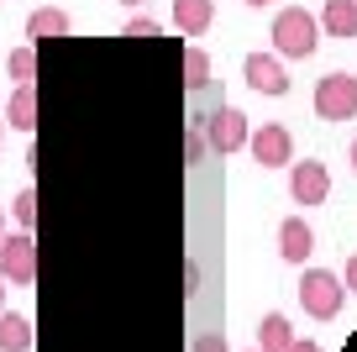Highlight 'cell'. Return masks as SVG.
Returning a JSON list of instances; mask_svg holds the SVG:
<instances>
[{
  "mask_svg": "<svg viewBox=\"0 0 357 352\" xmlns=\"http://www.w3.org/2000/svg\"><path fill=\"white\" fill-rule=\"evenodd\" d=\"M257 342H263V352H289V347H294V326H289V316L268 310V316L257 321Z\"/></svg>",
  "mask_w": 357,
  "mask_h": 352,
  "instance_id": "13",
  "label": "cell"
},
{
  "mask_svg": "<svg viewBox=\"0 0 357 352\" xmlns=\"http://www.w3.org/2000/svg\"><path fill=\"white\" fill-rule=\"evenodd\" d=\"M257 352H263V347H257Z\"/></svg>",
  "mask_w": 357,
  "mask_h": 352,
  "instance_id": "30",
  "label": "cell"
},
{
  "mask_svg": "<svg viewBox=\"0 0 357 352\" xmlns=\"http://www.w3.org/2000/svg\"><path fill=\"white\" fill-rule=\"evenodd\" d=\"M126 37H158V27H153V22H147V16H137V22H132V27H126Z\"/></svg>",
  "mask_w": 357,
  "mask_h": 352,
  "instance_id": "21",
  "label": "cell"
},
{
  "mask_svg": "<svg viewBox=\"0 0 357 352\" xmlns=\"http://www.w3.org/2000/svg\"><path fill=\"white\" fill-rule=\"evenodd\" d=\"M0 310H6V279H0Z\"/></svg>",
  "mask_w": 357,
  "mask_h": 352,
  "instance_id": "26",
  "label": "cell"
},
{
  "mask_svg": "<svg viewBox=\"0 0 357 352\" xmlns=\"http://www.w3.org/2000/svg\"><path fill=\"white\" fill-rule=\"evenodd\" d=\"M342 284H347V295H357V253L347 258V274H342Z\"/></svg>",
  "mask_w": 357,
  "mask_h": 352,
  "instance_id": "22",
  "label": "cell"
},
{
  "mask_svg": "<svg viewBox=\"0 0 357 352\" xmlns=\"http://www.w3.org/2000/svg\"><path fill=\"white\" fill-rule=\"evenodd\" d=\"M289 352H321V342H294Z\"/></svg>",
  "mask_w": 357,
  "mask_h": 352,
  "instance_id": "23",
  "label": "cell"
},
{
  "mask_svg": "<svg viewBox=\"0 0 357 352\" xmlns=\"http://www.w3.org/2000/svg\"><path fill=\"white\" fill-rule=\"evenodd\" d=\"M0 242H6V210H0Z\"/></svg>",
  "mask_w": 357,
  "mask_h": 352,
  "instance_id": "25",
  "label": "cell"
},
{
  "mask_svg": "<svg viewBox=\"0 0 357 352\" xmlns=\"http://www.w3.org/2000/svg\"><path fill=\"white\" fill-rule=\"evenodd\" d=\"M211 85V58L200 47H184V89H205Z\"/></svg>",
  "mask_w": 357,
  "mask_h": 352,
  "instance_id": "16",
  "label": "cell"
},
{
  "mask_svg": "<svg viewBox=\"0 0 357 352\" xmlns=\"http://www.w3.org/2000/svg\"><path fill=\"white\" fill-rule=\"evenodd\" d=\"M242 6H273V0H242Z\"/></svg>",
  "mask_w": 357,
  "mask_h": 352,
  "instance_id": "27",
  "label": "cell"
},
{
  "mask_svg": "<svg viewBox=\"0 0 357 352\" xmlns=\"http://www.w3.org/2000/svg\"><path fill=\"white\" fill-rule=\"evenodd\" d=\"M321 32L326 37H357V0H326L321 6Z\"/></svg>",
  "mask_w": 357,
  "mask_h": 352,
  "instance_id": "12",
  "label": "cell"
},
{
  "mask_svg": "<svg viewBox=\"0 0 357 352\" xmlns=\"http://www.w3.org/2000/svg\"><path fill=\"white\" fill-rule=\"evenodd\" d=\"M0 352H32V321L0 310Z\"/></svg>",
  "mask_w": 357,
  "mask_h": 352,
  "instance_id": "14",
  "label": "cell"
},
{
  "mask_svg": "<svg viewBox=\"0 0 357 352\" xmlns=\"http://www.w3.org/2000/svg\"><path fill=\"white\" fill-rule=\"evenodd\" d=\"M37 205H43V200H37V189H22V195L11 200V216L22 221V231H32V226H37Z\"/></svg>",
  "mask_w": 357,
  "mask_h": 352,
  "instance_id": "18",
  "label": "cell"
},
{
  "mask_svg": "<svg viewBox=\"0 0 357 352\" xmlns=\"http://www.w3.org/2000/svg\"><path fill=\"white\" fill-rule=\"evenodd\" d=\"M37 116H43V105H37V85H16L11 100H6V126H16V132H37Z\"/></svg>",
  "mask_w": 357,
  "mask_h": 352,
  "instance_id": "10",
  "label": "cell"
},
{
  "mask_svg": "<svg viewBox=\"0 0 357 352\" xmlns=\"http://www.w3.org/2000/svg\"><path fill=\"white\" fill-rule=\"evenodd\" d=\"M205 137H211V147L215 153H242L247 142H252V126H247V116L242 110H231V105H221L205 122Z\"/></svg>",
  "mask_w": 357,
  "mask_h": 352,
  "instance_id": "7",
  "label": "cell"
},
{
  "mask_svg": "<svg viewBox=\"0 0 357 352\" xmlns=\"http://www.w3.org/2000/svg\"><path fill=\"white\" fill-rule=\"evenodd\" d=\"M0 142H6V116H0Z\"/></svg>",
  "mask_w": 357,
  "mask_h": 352,
  "instance_id": "28",
  "label": "cell"
},
{
  "mask_svg": "<svg viewBox=\"0 0 357 352\" xmlns=\"http://www.w3.org/2000/svg\"><path fill=\"white\" fill-rule=\"evenodd\" d=\"M242 79L257 95H289V68L279 53H247L242 58Z\"/></svg>",
  "mask_w": 357,
  "mask_h": 352,
  "instance_id": "6",
  "label": "cell"
},
{
  "mask_svg": "<svg viewBox=\"0 0 357 352\" xmlns=\"http://www.w3.org/2000/svg\"><path fill=\"white\" fill-rule=\"evenodd\" d=\"M310 253H315L310 221H305V216H284V226H279V258H284V263H310Z\"/></svg>",
  "mask_w": 357,
  "mask_h": 352,
  "instance_id": "9",
  "label": "cell"
},
{
  "mask_svg": "<svg viewBox=\"0 0 357 352\" xmlns=\"http://www.w3.org/2000/svg\"><path fill=\"white\" fill-rule=\"evenodd\" d=\"M195 352H226V337L221 331H205V337H195Z\"/></svg>",
  "mask_w": 357,
  "mask_h": 352,
  "instance_id": "19",
  "label": "cell"
},
{
  "mask_svg": "<svg viewBox=\"0 0 357 352\" xmlns=\"http://www.w3.org/2000/svg\"><path fill=\"white\" fill-rule=\"evenodd\" d=\"M121 6H142V0H121Z\"/></svg>",
  "mask_w": 357,
  "mask_h": 352,
  "instance_id": "29",
  "label": "cell"
},
{
  "mask_svg": "<svg viewBox=\"0 0 357 352\" xmlns=\"http://www.w3.org/2000/svg\"><path fill=\"white\" fill-rule=\"evenodd\" d=\"M342 300H347V284L331 274V268H305V279H300V305H305V316L331 321L336 310H342Z\"/></svg>",
  "mask_w": 357,
  "mask_h": 352,
  "instance_id": "3",
  "label": "cell"
},
{
  "mask_svg": "<svg viewBox=\"0 0 357 352\" xmlns=\"http://www.w3.org/2000/svg\"><path fill=\"white\" fill-rule=\"evenodd\" d=\"M0 279L6 284H37V242L32 231H16L0 242Z\"/></svg>",
  "mask_w": 357,
  "mask_h": 352,
  "instance_id": "4",
  "label": "cell"
},
{
  "mask_svg": "<svg viewBox=\"0 0 357 352\" xmlns=\"http://www.w3.org/2000/svg\"><path fill=\"white\" fill-rule=\"evenodd\" d=\"M321 47V16H310L305 6L273 16V53L279 58H310Z\"/></svg>",
  "mask_w": 357,
  "mask_h": 352,
  "instance_id": "1",
  "label": "cell"
},
{
  "mask_svg": "<svg viewBox=\"0 0 357 352\" xmlns=\"http://www.w3.org/2000/svg\"><path fill=\"white\" fill-rule=\"evenodd\" d=\"M315 116L321 122H352L357 116V79L347 68H331V74L315 79V95H310Z\"/></svg>",
  "mask_w": 357,
  "mask_h": 352,
  "instance_id": "2",
  "label": "cell"
},
{
  "mask_svg": "<svg viewBox=\"0 0 357 352\" xmlns=\"http://www.w3.org/2000/svg\"><path fill=\"white\" fill-rule=\"evenodd\" d=\"M215 22V0H174V27L184 37H205Z\"/></svg>",
  "mask_w": 357,
  "mask_h": 352,
  "instance_id": "11",
  "label": "cell"
},
{
  "mask_svg": "<svg viewBox=\"0 0 357 352\" xmlns=\"http://www.w3.org/2000/svg\"><path fill=\"white\" fill-rule=\"evenodd\" d=\"M252 158L263 168H294V137H289V126L284 122H263V126H252Z\"/></svg>",
  "mask_w": 357,
  "mask_h": 352,
  "instance_id": "5",
  "label": "cell"
},
{
  "mask_svg": "<svg viewBox=\"0 0 357 352\" xmlns=\"http://www.w3.org/2000/svg\"><path fill=\"white\" fill-rule=\"evenodd\" d=\"M6 74H11L16 85H37V47H16V53L6 58Z\"/></svg>",
  "mask_w": 357,
  "mask_h": 352,
  "instance_id": "17",
  "label": "cell"
},
{
  "mask_svg": "<svg viewBox=\"0 0 357 352\" xmlns=\"http://www.w3.org/2000/svg\"><path fill=\"white\" fill-rule=\"evenodd\" d=\"M352 174H357V137H352Z\"/></svg>",
  "mask_w": 357,
  "mask_h": 352,
  "instance_id": "24",
  "label": "cell"
},
{
  "mask_svg": "<svg viewBox=\"0 0 357 352\" xmlns=\"http://www.w3.org/2000/svg\"><path fill=\"white\" fill-rule=\"evenodd\" d=\"M200 147H205V137H200V126H195L190 142H184V163H200Z\"/></svg>",
  "mask_w": 357,
  "mask_h": 352,
  "instance_id": "20",
  "label": "cell"
},
{
  "mask_svg": "<svg viewBox=\"0 0 357 352\" xmlns=\"http://www.w3.org/2000/svg\"><path fill=\"white\" fill-rule=\"evenodd\" d=\"M26 37H32V43L68 37V11H58V6H43V11H32V16H26Z\"/></svg>",
  "mask_w": 357,
  "mask_h": 352,
  "instance_id": "15",
  "label": "cell"
},
{
  "mask_svg": "<svg viewBox=\"0 0 357 352\" xmlns=\"http://www.w3.org/2000/svg\"><path fill=\"white\" fill-rule=\"evenodd\" d=\"M289 195H294V205H326L331 200V168L326 163H294L289 168Z\"/></svg>",
  "mask_w": 357,
  "mask_h": 352,
  "instance_id": "8",
  "label": "cell"
}]
</instances>
